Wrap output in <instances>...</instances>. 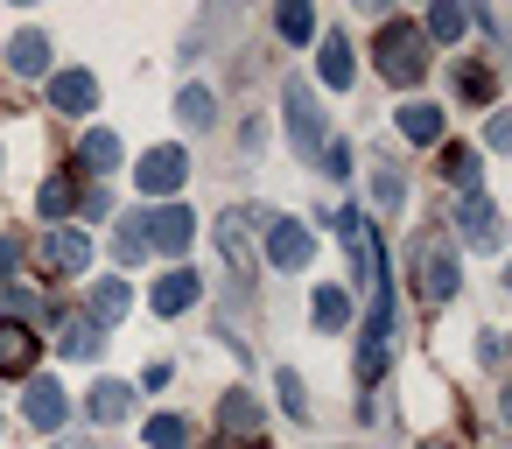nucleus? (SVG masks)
<instances>
[{
	"label": "nucleus",
	"instance_id": "1",
	"mask_svg": "<svg viewBox=\"0 0 512 449\" xmlns=\"http://www.w3.org/2000/svg\"><path fill=\"white\" fill-rule=\"evenodd\" d=\"M379 71H386L393 85H414V78L428 71V36H421L414 22H386V29H379Z\"/></svg>",
	"mask_w": 512,
	"mask_h": 449
},
{
	"label": "nucleus",
	"instance_id": "2",
	"mask_svg": "<svg viewBox=\"0 0 512 449\" xmlns=\"http://www.w3.org/2000/svg\"><path fill=\"white\" fill-rule=\"evenodd\" d=\"M288 141H295V155L302 162H323V148H330V134H323V113H316V92L309 85H288Z\"/></svg>",
	"mask_w": 512,
	"mask_h": 449
},
{
	"label": "nucleus",
	"instance_id": "3",
	"mask_svg": "<svg viewBox=\"0 0 512 449\" xmlns=\"http://www.w3.org/2000/svg\"><path fill=\"white\" fill-rule=\"evenodd\" d=\"M134 225H141L148 253H183V246L197 239V218H190V204H162V211H141Z\"/></svg>",
	"mask_w": 512,
	"mask_h": 449
},
{
	"label": "nucleus",
	"instance_id": "4",
	"mask_svg": "<svg viewBox=\"0 0 512 449\" xmlns=\"http://www.w3.org/2000/svg\"><path fill=\"white\" fill-rule=\"evenodd\" d=\"M183 176H190V155H183V148H148V155H141V169H134V183H141L148 197L183 190Z\"/></svg>",
	"mask_w": 512,
	"mask_h": 449
},
{
	"label": "nucleus",
	"instance_id": "5",
	"mask_svg": "<svg viewBox=\"0 0 512 449\" xmlns=\"http://www.w3.org/2000/svg\"><path fill=\"white\" fill-rule=\"evenodd\" d=\"M414 267H421V295H428V302H449V295H456V260H449L442 239H421Z\"/></svg>",
	"mask_w": 512,
	"mask_h": 449
},
{
	"label": "nucleus",
	"instance_id": "6",
	"mask_svg": "<svg viewBox=\"0 0 512 449\" xmlns=\"http://www.w3.org/2000/svg\"><path fill=\"white\" fill-rule=\"evenodd\" d=\"M267 253H274V267H288V274H295V267H309L316 239H309L295 218H274V225H267Z\"/></svg>",
	"mask_w": 512,
	"mask_h": 449
},
{
	"label": "nucleus",
	"instance_id": "7",
	"mask_svg": "<svg viewBox=\"0 0 512 449\" xmlns=\"http://www.w3.org/2000/svg\"><path fill=\"white\" fill-rule=\"evenodd\" d=\"M22 414H29L36 428H64V414H71V393H64L57 379H29V400H22Z\"/></svg>",
	"mask_w": 512,
	"mask_h": 449
},
{
	"label": "nucleus",
	"instance_id": "8",
	"mask_svg": "<svg viewBox=\"0 0 512 449\" xmlns=\"http://www.w3.org/2000/svg\"><path fill=\"white\" fill-rule=\"evenodd\" d=\"M50 106H57V113H92V106H99L92 71H57V78H50Z\"/></svg>",
	"mask_w": 512,
	"mask_h": 449
},
{
	"label": "nucleus",
	"instance_id": "9",
	"mask_svg": "<svg viewBox=\"0 0 512 449\" xmlns=\"http://www.w3.org/2000/svg\"><path fill=\"white\" fill-rule=\"evenodd\" d=\"M197 295H204V281H197L190 267H169V274L155 281V316H183Z\"/></svg>",
	"mask_w": 512,
	"mask_h": 449
},
{
	"label": "nucleus",
	"instance_id": "10",
	"mask_svg": "<svg viewBox=\"0 0 512 449\" xmlns=\"http://www.w3.org/2000/svg\"><path fill=\"white\" fill-rule=\"evenodd\" d=\"M456 239H463V246H498V211H491L484 197H463V211H456Z\"/></svg>",
	"mask_w": 512,
	"mask_h": 449
},
{
	"label": "nucleus",
	"instance_id": "11",
	"mask_svg": "<svg viewBox=\"0 0 512 449\" xmlns=\"http://www.w3.org/2000/svg\"><path fill=\"white\" fill-rule=\"evenodd\" d=\"M8 71H15V78H43V71H50V43H43L36 29L8 36Z\"/></svg>",
	"mask_w": 512,
	"mask_h": 449
},
{
	"label": "nucleus",
	"instance_id": "12",
	"mask_svg": "<svg viewBox=\"0 0 512 449\" xmlns=\"http://www.w3.org/2000/svg\"><path fill=\"white\" fill-rule=\"evenodd\" d=\"M50 267H57V274H85V267H92V239L71 232V225H57V232H50Z\"/></svg>",
	"mask_w": 512,
	"mask_h": 449
},
{
	"label": "nucleus",
	"instance_id": "13",
	"mask_svg": "<svg viewBox=\"0 0 512 449\" xmlns=\"http://www.w3.org/2000/svg\"><path fill=\"white\" fill-rule=\"evenodd\" d=\"M57 344H64V358H78V365H92V358H99V351H106V330H99V323H92V316H71V323H64V337H57Z\"/></svg>",
	"mask_w": 512,
	"mask_h": 449
},
{
	"label": "nucleus",
	"instance_id": "14",
	"mask_svg": "<svg viewBox=\"0 0 512 449\" xmlns=\"http://www.w3.org/2000/svg\"><path fill=\"white\" fill-rule=\"evenodd\" d=\"M85 407H92V421H127V407H134V386H127V379H99V386L85 393Z\"/></svg>",
	"mask_w": 512,
	"mask_h": 449
},
{
	"label": "nucleus",
	"instance_id": "15",
	"mask_svg": "<svg viewBox=\"0 0 512 449\" xmlns=\"http://www.w3.org/2000/svg\"><path fill=\"white\" fill-rule=\"evenodd\" d=\"M127 302H134V288L127 281H92V323L106 330V323H120L127 316Z\"/></svg>",
	"mask_w": 512,
	"mask_h": 449
},
{
	"label": "nucleus",
	"instance_id": "16",
	"mask_svg": "<svg viewBox=\"0 0 512 449\" xmlns=\"http://www.w3.org/2000/svg\"><path fill=\"white\" fill-rule=\"evenodd\" d=\"M36 365V337L22 323H0V372H29Z\"/></svg>",
	"mask_w": 512,
	"mask_h": 449
},
{
	"label": "nucleus",
	"instance_id": "17",
	"mask_svg": "<svg viewBox=\"0 0 512 449\" xmlns=\"http://www.w3.org/2000/svg\"><path fill=\"white\" fill-rule=\"evenodd\" d=\"M351 71H358V64H351V36H323V85H330V92H344V85H351Z\"/></svg>",
	"mask_w": 512,
	"mask_h": 449
},
{
	"label": "nucleus",
	"instance_id": "18",
	"mask_svg": "<svg viewBox=\"0 0 512 449\" xmlns=\"http://www.w3.org/2000/svg\"><path fill=\"white\" fill-rule=\"evenodd\" d=\"M400 134L428 148V141H442V113H435L428 99H414V106H400Z\"/></svg>",
	"mask_w": 512,
	"mask_h": 449
},
{
	"label": "nucleus",
	"instance_id": "19",
	"mask_svg": "<svg viewBox=\"0 0 512 449\" xmlns=\"http://www.w3.org/2000/svg\"><path fill=\"white\" fill-rule=\"evenodd\" d=\"M78 162H85L92 176H113V169H120V141H113L106 127H92V134H85V148H78Z\"/></svg>",
	"mask_w": 512,
	"mask_h": 449
},
{
	"label": "nucleus",
	"instance_id": "20",
	"mask_svg": "<svg viewBox=\"0 0 512 449\" xmlns=\"http://www.w3.org/2000/svg\"><path fill=\"white\" fill-rule=\"evenodd\" d=\"M442 169H449V183H456L463 197H477V183H484V162H477V148H442Z\"/></svg>",
	"mask_w": 512,
	"mask_h": 449
},
{
	"label": "nucleus",
	"instance_id": "21",
	"mask_svg": "<svg viewBox=\"0 0 512 449\" xmlns=\"http://www.w3.org/2000/svg\"><path fill=\"white\" fill-rule=\"evenodd\" d=\"M372 197H379L386 218H400V211H407V183H400V169H372Z\"/></svg>",
	"mask_w": 512,
	"mask_h": 449
},
{
	"label": "nucleus",
	"instance_id": "22",
	"mask_svg": "<svg viewBox=\"0 0 512 449\" xmlns=\"http://www.w3.org/2000/svg\"><path fill=\"white\" fill-rule=\"evenodd\" d=\"M351 323V295L344 288H316V330H344Z\"/></svg>",
	"mask_w": 512,
	"mask_h": 449
},
{
	"label": "nucleus",
	"instance_id": "23",
	"mask_svg": "<svg viewBox=\"0 0 512 449\" xmlns=\"http://www.w3.org/2000/svg\"><path fill=\"white\" fill-rule=\"evenodd\" d=\"M218 421H225L232 435H239V428H246V435H260V407H253L246 393H225V407H218Z\"/></svg>",
	"mask_w": 512,
	"mask_h": 449
},
{
	"label": "nucleus",
	"instance_id": "24",
	"mask_svg": "<svg viewBox=\"0 0 512 449\" xmlns=\"http://www.w3.org/2000/svg\"><path fill=\"white\" fill-rule=\"evenodd\" d=\"M176 113H183V127H190V134H204V127H211V120H218V113H211V92H204V85H190V92H183V106H176Z\"/></svg>",
	"mask_w": 512,
	"mask_h": 449
},
{
	"label": "nucleus",
	"instance_id": "25",
	"mask_svg": "<svg viewBox=\"0 0 512 449\" xmlns=\"http://www.w3.org/2000/svg\"><path fill=\"white\" fill-rule=\"evenodd\" d=\"M64 211H78V183L71 176H50L43 183V218H64Z\"/></svg>",
	"mask_w": 512,
	"mask_h": 449
},
{
	"label": "nucleus",
	"instance_id": "26",
	"mask_svg": "<svg viewBox=\"0 0 512 449\" xmlns=\"http://www.w3.org/2000/svg\"><path fill=\"white\" fill-rule=\"evenodd\" d=\"M148 442H155V449H183V442H190V421H183V414H155V421H148Z\"/></svg>",
	"mask_w": 512,
	"mask_h": 449
},
{
	"label": "nucleus",
	"instance_id": "27",
	"mask_svg": "<svg viewBox=\"0 0 512 449\" xmlns=\"http://www.w3.org/2000/svg\"><path fill=\"white\" fill-rule=\"evenodd\" d=\"M274 22H281V36H288V43H309V36H316V15L302 8V0H288V8H281Z\"/></svg>",
	"mask_w": 512,
	"mask_h": 449
},
{
	"label": "nucleus",
	"instance_id": "28",
	"mask_svg": "<svg viewBox=\"0 0 512 449\" xmlns=\"http://www.w3.org/2000/svg\"><path fill=\"white\" fill-rule=\"evenodd\" d=\"M463 22H470V15H463V8H435V15H428V29H421V36H428V43H456V36H463Z\"/></svg>",
	"mask_w": 512,
	"mask_h": 449
},
{
	"label": "nucleus",
	"instance_id": "29",
	"mask_svg": "<svg viewBox=\"0 0 512 449\" xmlns=\"http://www.w3.org/2000/svg\"><path fill=\"white\" fill-rule=\"evenodd\" d=\"M113 253H120V267H134V260H148V239H141V225L127 218L120 232H113Z\"/></svg>",
	"mask_w": 512,
	"mask_h": 449
},
{
	"label": "nucleus",
	"instance_id": "30",
	"mask_svg": "<svg viewBox=\"0 0 512 449\" xmlns=\"http://www.w3.org/2000/svg\"><path fill=\"white\" fill-rule=\"evenodd\" d=\"M456 92H463V99H491V71H484V64L456 71Z\"/></svg>",
	"mask_w": 512,
	"mask_h": 449
},
{
	"label": "nucleus",
	"instance_id": "31",
	"mask_svg": "<svg viewBox=\"0 0 512 449\" xmlns=\"http://www.w3.org/2000/svg\"><path fill=\"white\" fill-rule=\"evenodd\" d=\"M274 393H281V407H288L295 421L309 414V400H302V379H295V372H281V379H274Z\"/></svg>",
	"mask_w": 512,
	"mask_h": 449
},
{
	"label": "nucleus",
	"instance_id": "32",
	"mask_svg": "<svg viewBox=\"0 0 512 449\" xmlns=\"http://www.w3.org/2000/svg\"><path fill=\"white\" fill-rule=\"evenodd\" d=\"M0 309H8V316H43V302L29 288H0Z\"/></svg>",
	"mask_w": 512,
	"mask_h": 449
},
{
	"label": "nucleus",
	"instance_id": "33",
	"mask_svg": "<svg viewBox=\"0 0 512 449\" xmlns=\"http://www.w3.org/2000/svg\"><path fill=\"white\" fill-rule=\"evenodd\" d=\"M323 162H330L323 176H351V148H344V141H330V148H323Z\"/></svg>",
	"mask_w": 512,
	"mask_h": 449
},
{
	"label": "nucleus",
	"instance_id": "34",
	"mask_svg": "<svg viewBox=\"0 0 512 449\" xmlns=\"http://www.w3.org/2000/svg\"><path fill=\"white\" fill-rule=\"evenodd\" d=\"M491 148H512V113H498V120H491Z\"/></svg>",
	"mask_w": 512,
	"mask_h": 449
},
{
	"label": "nucleus",
	"instance_id": "35",
	"mask_svg": "<svg viewBox=\"0 0 512 449\" xmlns=\"http://www.w3.org/2000/svg\"><path fill=\"white\" fill-rule=\"evenodd\" d=\"M15 260H22V246H15V239H0V274H15Z\"/></svg>",
	"mask_w": 512,
	"mask_h": 449
},
{
	"label": "nucleus",
	"instance_id": "36",
	"mask_svg": "<svg viewBox=\"0 0 512 449\" xmlns=\"http://www.w3.org/2000/svg\"><path fill=\"white\" fill-rule=\"evenodd\" d=\"M57 449H92V442H85V435H71V442H57Z\"/></svg>",
	"mask_w": 512,
	"mask_h": 449
},
{
	"label": "nucleus",
	"instance_id": "37",
	"mask_svg": "<svg viewBox=\"0 0 512 449\" xmlns=\"http://www.w3.org/2000/svg\"><path fill=\"white\" fill-rule=\"evenodd\" d=\"M505 414H512V386H505Z\"/></svg>",
	"mask_w": 512,
	"mask_h": 449
},
{
	"label": "nucleus",
	"instance_id": "38",
	"mask_svg": "<svg viewBox=\"0 0 512 449\" xmlns=\"http://www.w3.org/2000/svg\"><path fill=\"white\" fill-rule=\"evenodd\" d=\"M505 288H512V260H505Z\"/></svg>",
	"mask_w": 512,
	"mask_h": 449
}]
</instances>
